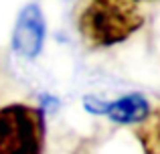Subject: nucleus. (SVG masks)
<instances>
[{
  "label": "nucleus",
  "instance_id": "7",
  "mask_svg": "<svg viewBox=\"0 0 160 154\" xmlns=\"http://www.w3.org/2000/svg\"><path fill=\"white\" fill-rule=\"evenodd\" d=\"M134 2H138V0H134Z\"/></svg>",
  "mask_w": 160,
  "mask_h": 154
},
{
  "label": "nucleus",
  "instance_id": "4",
  "mask_svg": "<svg viewBox=\"0 0 160 154\" xmlns=\"http://www.w3.org/2000/svg\"><path fill=\"white\" fill-rule=\"evenodd\" d=\"M148 114H150V103L142 93L122 95L120 99L108 103L106 112V116L113 124H124V126H130V124L138 126L148 118Z\"/></svg>",
  "mask_w": 160,
  "mask_h": 154
},
{
  "label": "nucleus",
  "instance_id": "1",
  "mask_svg": "<svg viewBox=\"0 0 160 154\" xmlns=\"http://www.w3.org/2000/svg\"><path fill=\"white\" fill-rule=\"evenodd\" d=\"M142 22L144 18L134 0H83L77 8L79 32L93 47L122 43Z\"/></svg>",
  "mask_w": 160,
  "mask_h": 154
},
{
  "label": "nucleus",
  "instance_id": "3",
  "mask_svg": "<svg viewBox=\"0 0 160 154\" xmlns=\"http://www.w3.org/2000/svg\"><path fill=\"white\" fill-rule=\"evenodd\" d=\"M45 45V18L39 4H27L20 10L12 32V49L20 57L35 59Z\"/></svg>",
  "mask_w": 160,
  "mask_h": 154
},
{
  "label": "nucleus",
  "instance_id": "5",
  "mask_svg": "<svg viewBox=\"0 0 160 154\" xmlns=\"http://www.w3.org/2000/svg\"><path fill=\"white\" fill-rule=\"evenodd\" d=\"M138 140L144 154H160V107L150 110L148 118L138 124Z\"/></svg>",
  "mask_w": 160,
  "mask_h": 154
},
{
  "label": "nucleus",
  "instance_id": "2",
  "mask_svg": "<svg viewBox=\"0 0 160 154\" xmlns=\"http://www.w3.org/2000/svg\"><path fill=\"white\" fill-rule=\"evenodd\" d=\"M45 146V116L24 103L0 107V154H41Z\"/></svg>",
  "mask_w": 160,
  "mask_h": 154
},
{
  "label": "nucleus",
  "instance_id": "6",
  "mask_svg": "<svg viewBox=\"0 0 160 154\" xmlns=\"http://www.w3.org/2000/svg\"><path fill=\"white\" fill-rule=\"evenodd\" d=\"M83 106L89 114H106L108 112V102H102L99 97H91V95L83 99Z\"/></svg>",
  "mask_w": 160,
  "mask_h": 154
}]
</instances>
